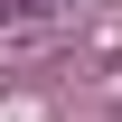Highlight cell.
Returning <instances> with one entry per match:
<instances>
[{
  "mask_svg": "<svg viewBox=\"0 0 122 122\" xmlns=\"http://www.w3.org/2000/svg\"><path fill=\"white\" fill-rule=\"evenodd\" d=\"M38 10H47V0H0V19H38Z\"/></svg>",
  "mask_w": 122,
  "mask_h": 122,
  "instance_id": "cell-1",
  "label": "cell"
}]
</instances>
